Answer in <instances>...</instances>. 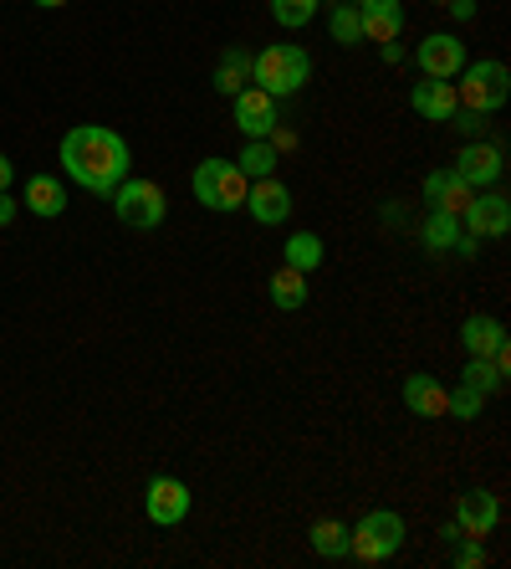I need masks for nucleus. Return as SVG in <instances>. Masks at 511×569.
<instances>
[{"mask_svg":"<svg viewBox=\"0 0 511 569\" xmlns=\"http://www.w3.org/2000/svg\"><path fill=\"white\" fill-rule=\"evenodd\" d=\"M57 154H62V169H67L82 190L102 195V200L129 180V144H123L113 129H102V123H77V129H67Z\"/></svg>","mask_w":511,"mask_h":569,"instance_id":"nucleus-1","label":"nucleus"},{"mask_svg":"<svg viewBox=\"0 0 511 569\" xmlns=\"http://www.w3.org/2000/svg\"><path fill=\"white\" fill-rule=\"evenodd\" d=\"M251 83L262 92H271V98H292V92H302L307 83H312V57H307L302 46L292 42H277L266 46V52H256L251 57Z\"/></svg>","mask_w":511,"mask_h":569,"instance_id":"nucleus-2","label":"nucleus"},{"mask_svg":"<svg viewBox=\"0 0 511 569\" xmlns=\"http://www.w3.org/2000/svg\"><path fill=\"white\" fill-rule=\"evenodd\" d=\"M404 549V518L395 508H374L358 518V528H348V555H358L364 565H389Z\"/></svg>","mask_w":511,"mask_h":569,"instance_id":"nucleus-3","label":"nucleus"},{"mask_svg":"<svg viewBox=\"0 0 511 569\" xmlns=\"http://www.w3.org/2000/svg\"><path fill=\"white\" fill-rule=\"evenodd\" d=\"M455 98H460V108H476V113H497V108L511 98L507 62H497V57L466 62V67H460V83H455Z\"/></svg>","mask_w":511,"mask_h":569,"instance_id":"nucleus-4","label":"nucleus"},{"mask_svg":"<svg viewBox=\"0 0 511 569\" xmlns=\"http://www.w3.org/2000/svg\"><path fill=\"white\" fill-rule=\"evenodd\" d=\"M246 175L235 169V160H200L195 165V200L210 210H235L246 206Z\"/></svg>","mask_w":511,"mask_h":569,"instance_id":"nucleus-5","label":"nucleus"},{"mask_svg":"<svg viewBox=\"0 0 511 569\" xmlns=\"http://www.w3.org/2000/svg\"><path fill=\"white\" fill-rule=\"evenodd\" d=\"M108 200H113L118 221L138 226V231H154V226H164V216H169V200H164V190L154 180H123Z\"/></svg>","mask_w":511,"mask_h":569,"instance_id":"nucleus-6","label":"nucleus"},{"mask_svg":"<svg viewBox=\"0 0 511 569\" xmlns=\"http://www.w3.org/2000/svg\"><path fill=\"white\" fill-rule=\"evenodd\" d=\"M414 62H420L424 77L455 83V77H460V67H466V42H460V36H451V31H435V36H424V42H420Z\"/></svg>","mask_w":511,"mask_h":569,"instance_id":"nucleus-7","label":"nucleus"},{"mask_svg":"<svg viewBox=\"0 0 511 569\" xmlns=\"http://www.w3.org/2000/svg\"><path fill=\"white\" fill-rule=\"evenodd\" d=\"M460 221H466L470 237H507L511 231V200L491 185V190H476L470 195V206L460 210Z\"/></svg>","mask_w":511,"mask_h":569,"instance_id":"nucleus-8","label":"nucleus"},{"mask_svg":"<svg viewBox=\"0 0 511 569\" xmlns=\"http://www.w3.org/2000/svg\"><path fill=\"white\" fill-rule=\"evenodd\" d=\"M144 513L159 528L185 524V518H190V488H185L179 478H154L144 488Z\"/></svg>","mask_w":511,"mask_h":569,"instance_id":"nucleus-9","label":"nucleus"},{"mask_svg":"<svg viewBox=\"0 0 511 569\" xmlns=\"http://www.w3.org/2000/svg\"><path fill=\"white\" fill-rule=\"evenodd\" d=\"M235 129L246 139H271L277 134V98L262 92L256 83L235 92Z\"/></svg>","mask_w":511,"mask_h":569,"instance_id":"nucleus-10","label":"nucleus"},{"mask_svg":"<svg viewBox=\"0 0 511 569\" xmlns=\"http://www.w3.org/2000/svg\"><path fill=\"white\" fill-rule=\"evenodd\" d=\"M455 175H460L470 190H491V185L507 175V154H501V144H466L460 160H455Z\"/></svg>","mask_w":511,"mask_h":569,"instance_id":"nucleus-11","label":"nucleus"},{"mask_svg":"<svg viewBox=\"0 0 511 569\" xmlns=\"http://www.w3.org/2000/svg\"><path fill=\"white\" fill-rule=\"evenodd\" d=\"M455 524H460V534H466V539H486V534L501 524L497 493H481V488L460 493V497H455Z\"/></svg>","mask_w":511,"mask_h":569,"instance_id":"nucleus-12","label":"nucleus"},{"mask_svg":"<svg viewBox=\"0 0 511 569\" xmlns=\"http://www.w3.org/2000/svg\"><path fill=\"white\" fill-rule=\"evenodd\" d=\"M246 210H251V221L281 226L287 216H292V190H287L277 175H266V180H256V185L246 190Z\"/></svg>","mask_w":511,"mask_h":569,"instance_id":"nucleus-13","label":"nucleus"},{"mask_svg":"<svg viewBox=\"0 0 511 569\" xmlns=\"http://www.w3.org/2000/svg\"><path fill=\"white\" fill-rule=\"evenodd\" d=\"M460 344H466V354H476V360L507 364V329H501L491 314H470L466 324H460Z\"/></svg>","mask_w":511,"mask_h":569,"instance_id":"nucleus-14","label":"nucleus"},{"mask_svg":"<svg viewBox=\"0 0 511 569\" xmlns=\"http://www.w3.org/2000/svg\"><path fill=\"white\" fill-rule=\"evenodd\" d=\"M409 108H414L424 123H451V113L460 108V98H455V83L424 77V83H414V92H409Z\"/></svg>","mask_w":511,"mask_h":569,"instance_id":"nucleus-15","label":"nucleus"},{"mask_svg":"<svg viewBox=\"0 0 511 569\" xmlns=\"http://www.w3.org/2000/svg\"><path fill=\"white\" fill-rule=\"evenodd\" d=\"M358 26H364V42H399L404 6L399 0H368L364 11H358Z\"/></svg>","mask_w":511,"mask_h":569,"instance_id":"nucleus-16","label":"nucleus"},{"mask_svg":"<svg viewBox=\"0 0 511 569\" xmlns=\"http://www.w3.org/2000/svg\"><path fill=\"white\" fill-rule=\"evenodd\" d=\"M470 185L455 175V169H435V175H424V200H430V210H451V216H460V210L470 206Z\"/></svg>","mask_w":511,"mask_h":569,"instance_id":"nucleus-17","label":"nucleus"},{"mask_svg":"<svg viewBox=\"0 0 511 569\" xmlns=\"http://www.w3.org/2000/svg\"><path fill=\"white\" fill-rule=\"evenodd\" d=\"M21 206H26L31 216L52 221V216H62V210H67V185H62L57 175H31L26 195H21Z\"/></svg>","mask_w":511,"mask_h":569,"instance_id":"nucleus-18","label":"nucleus"},{"mask_svg":"<svg viewBox=\"0 0 511 569\" xmlns=\"http://www.w3.org/2000/svg\"><path fill=\"white\" fill-rule=\"evenodd\" d=\"M445 395H451V390L440 385L435 375H409V380H404V405H409V411H414L420 420L445 416Z\"/></svg>","mask_w":511,"mask_h":569,"instance_id":"nucleus-19","label":"nucleus"},{"mask_svg":"<svg viewBox=\"0 0 511 569\" xmlns=\"http://www.w3.org/2000/svg\"><path fill=\"white\" fill-rule=\"evenodd\" d=\"M241 88H251V52L225 46L220 62H215V92H220V98H235Z\"/></svg>","mask_w":511,"mask_h":569,"instance_id":"nucleus-20","label":"nucleus"},{"mask_svg":"<svg viewBox=\"0 0 511 569\" xmlns=\"http://www.w3.org/2000/svg\"><path fill=\"white\" fill-rule=\"evenodd\" d=\"M271 303H277L281 314H297V308L307 303V272H297V267L281 262V267L271 272Z\"/></svg>","mask_w":511,"mask_h":569,"instance_id":"nucleus-21","label":"nucleus"},{"mask_svg":"<svg viewBox=\"0 0 511 569\" xmlns=\"http://www.w3.org/2000/svg\"><path fill=\"white\" fill-rule=\"evenodd\" d=\"M235 169H241L246 180H266V175H277V144H271V139H251L246 150H241V160H235Z\"/></svg>","mask_w":511,"mask_h":569,"instance_id":"nucleus-22","label":"nucleus"},{"mask_svg":"<svg viewBox=\"0 0 511 569\" xmlns=\"http://www.w3.org/2000/svg\"><path fill=\"white\" fill-rule=\"evenodd\" d=\"M312 549H318L322 559H348V524H337V518L312 524Z\"/></svg>","mask_w":511,"mask_h":569,"instance_id":"nucleus-23","label":"nucleus"},{"mask_svg":"<svg viewBox=\"0 0 511 569\" xmlns=\"http://www.w3.org/2000/svg\"><path fill=\"white\" fill-rule=\"evenodd\" d=\"M281 256H287V267H297V272H318L327 252H322V241L312 237V231H297V237L287 241V252H281Z\"/></svg>","mask_w":511,"mask_h":569,"instance_id":"nucleus-24","label":"nucleus"},{"mask_svg":"<svg viewBox=\"0 0 511 569\" xmlns=\"http://www.w3.org/2000/svg\"><path fill=\"white\" fill-rule=\"evenodd\" d=\"M455 237H460V216H451V210H430V221H424V247H430V252H451Z\"/></svg>","mask_w":511,"mask_h":569,"instance_id":"nucleus-25","label":"nucleus"},{"mask_svg":"<svg viewBox=\"0 0 511 569\" xmlns=\"http://www.w3.org/2000/svg\"><path fill=\"white\" fill-rule=\"evenodd\" d=\"M466 385H476L481 390V395H497L501 385H507V364L501 360H476V354H470V364H466Z\"/></svg>","mask_w":511,"mask_h":569,"instance_id":"nucleus-26","label":"nucleus"},{"mask_svg":"<svg viewBox=\"0 0 511 569\" xmlns=\"http://www.w3.org/2000/svg\"><path fill=\"white\" fill-rule=\"evenodd\" d=\"M481 411H486V395L476 385H466V380L445 395V416H455V420H476Z\"/></svg>","mask_w":511,"mask_h":569,"instance_id":"nucleus-27","label":"nucleus"},{"mask_svg":"<svg viewBox=\"0 0 511 569\" xmlns=\"http://www.w3.org/2000/svg\"><path fill=\"white\" fill-rule=\"evenodd\" d=\"M327 31H333L337 46H358V36H364V26H358V11H353V6H343V0H337L333 11H327Z\"/></svg>","mask_w":511,"mask_h":569,"instance_id":"nucleus-28","label":"nucleus"},{"mask_svg":"<svg viewBox=\"0 0 511 569\" xmlns=\"http://www.w3.org/2000/svg\"><path fill=\"white\" fill-rule=\"evenodd\" d=\"M271 15H277V26L302 31L318 15V0H271Z\"/></svg>","mask_w":511,"mask_h":569,"instance_id":"nucleus-29","label":"nucleus"},{"mask_svg":"<svg viewBox=\"0 0 511 569\" xmlns=\"http://www.w3.org/2000/svg\"><path fill=\"white\" fill-rule=\"evenodd\" d=\"M486 565V544L481 539H460L455 544V569H476Z\"/></svg>","mask_w":511,"mask_h":569,"instance_id":"nucleus-30","label":"nucleus"},{"mask_svg":"<svg viewBox=\"0 0 511 569\" xmlns=\"http://www.w3.org/2000/svg\"><path fill=\"white\" fill-rule=\"evenodd\" d=\"M445 6H451L455 21H470V15H476V0H445Z\"/></svg>","mask_w":511,"mask_h":569,"instance_id":"nucleus-31","label":"nucleus"},{"mask_svg":"<svg viewBox=\"0 0 511 569\" xmlns=\"http://www.w3.org/2000/svg\"><path fill=\"white\" fill-rule=\"evenodd\" d=\"M15 210H21V206H15L11 195L0 190V226H11V221H15Z\"/></svg>","mask_w":511,"mask_h":569,"instance_id":"nucleus-32","label":"nucleus"},{"mask_svg":"<svg viewBox=\"0 0 511 569\" xmlns=\"http://www.w3.org/2000/svg\"><path fill=\"white\" fill-rule=\"evenodd\" d=\"M379 52H384V62H404V46L399 42H379Z\"/></svg>","mask_w":511,"mask_h":569,"instance_id":"nucleus-33","label":"nucleus"},{"mask_svg":"<svg viewBox=\"0 0 511 569\" xmlns=\"http://www.w3.org/2000/svg\"><path fill=\"white\" fill-rule=\"evenodd\" d=\"M11 175H15V169H11V160H5V154H0V190H5V185H11Z\"/></svg>","mask_w":511,"mask_h":569,"instance_id":"nucleus-34","label":"nucleus"},{"mask_svg":"<svg viewBox=\"0 0 511 569\" xmlns=\"http://www.w3.org/2000/svg\"><path fill=\"white\" fill-rule=\"evenodd\" d=\"M36 6H42V11H57V6H67V0H36Z\"/></svg>","mask_w":511,"mask_h":569,"instance_id":"nucleus-35","label":"nucleus"},{"mask_svg":"<svg viewBox=\"0 0 511 569\" xmlns=\"http://www.w3.org/2000/svg\"><path fill=\"white\" fill-rule=\"evenodd\" d=\"M343 6H353V11H364V6H368V0H343Z\"/></svg>","mask_w":511,"mask_h":569,"instance_id":"nucleus-36","label":"nucleus"},{"mask_svg":"<svg viewBox=\"0 0 511 569\" xmlns=\"http://www.w3.org/2000/svg\"><path fill=\"white\" fill-rule=\"evenodd\" d=\"M430 6H445V0H430Z\"/></svg>","mask_w":511,"mask_h":569,"instance_id":"nucleus-37","label":"nucleus"}]
</instances>
